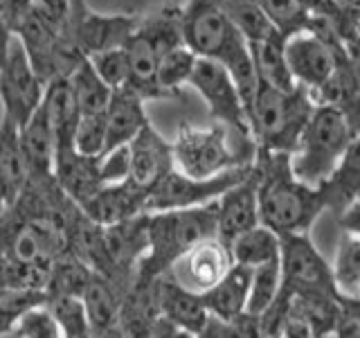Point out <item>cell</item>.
<instances>
[{"instance_id": "6da1fadb", "label": "cell", "mask_w": 360, "mask_h": 338, "mask_svg": "<svg viewBox=\"0 0 360 338\" xmlns=\"http://www.w3.org/2000/svg\"><path fill=\"white\" fill-rule=\"evenodd\" d=\"M255 172L259 223L279 237L309 234L326 210L322 189H313L295 178L288 154L257 149Z\"/></svg>"}, {"instance_id": "7a4b0ae2", "label": "cell", "mask_w": 360, "mask_h": 338, "mask_svg": "<svg viewBox=\"0 0 360 338\" xmlns=\"http://www.w3.org/2000/svg\"><path fill=\"white\" fill-rule=\"evenodd\" d=\"M210 237H217V201L198 208L146 214L149 246L135 270V280H158L176 264L178 257Z\"/></svg>"}, {"instance_id": "3957f363", "label": "cell", "mask_w": 360, "mask_h": 338, "mask_svg": "<svg viewBox=\"0 0 360 338\" xmlns=\"http://www.w3.org/2000/svg\"><path fill=\"white\" fill-rule=\"evenodd\" d=\"M281 239V284L275 304L262 318L264 338L279 334L281 320H284L286 307L292 298L300 296H338L333 270L320 248L313 244L311 234H286Z\"/></svg>"}, {"instance_id": "277c9868", "label": "cell", "mask_w": 360, "mask_h": 338, "mask_svg": "<svg viewBox=\"0 0 360 338\" xmlns=\"http://www.w3.org/2000/svg\"><path fill=\"white\" fill-rule=\"evenodd\" d=\"M315 101L309 90H277L259 84L252 106L248 111L250 135L259 151L292 154L302 131L313 115Z\"/></svg>"}, {"instance_id": "5b68a950", "label": "cell", "mask_w": 360, "mask_h": 338, "mask_svg": "<svg viewBox=\"0 0 360 338\" xmlns=\"http://www.w3.org/2000/svg\"><path fill=\"white\" fill-rule=\"evenodd\" d=\"M174 167L180 174L191 178H212L234 167L252 165L257 144L232 135L223 124L210 127H191L180 124L176 138L172 140Z\"/></svg>"}, {"instance_id": "8992f818", "label": "cell", "mask_w": 360, "mask_h": 338, "mask_svg": "<svg viewBox=\"0 0 360 338\" xmlns=\"http://www.w3.org/2000/svg\"><path fill=\"white\" fill-rule=\"evenodd\" d=\"M354 138L356 131L342 118V113L315 104L307 129L302 131L297 146L290 154L292 174L304 185L320 189L342 163Z\"/></svg>"}, {"instance_id": "52a82bcc", "label": "cell", "mask_w": 360, "mask_h": 338, "mask_svg": "<svg viewBox=\"0 0 360 338\" xmlns=\"http://www.w3.org/2000/svg\"><path fill=\"white\" fill-rule=\"evenodd\" d=\"M252 172V165L234 167L230 172H223L212 178H191L180 174L174 167L167 172L158 183L146 192L144 199V214L153 212H167V210H185V208H198L221 199L230 187L241 183Z\"/></svg>"}, {"instance_id": "ba28073f", "label": "cell", "mask_w": 360, "mask_h": 338, "mask_svg": "<svg viewBox=\"0 0 360 338\" xmlns=\"http://www.w3.org/2000/svg\"><path fill=\"white\" fill-rule=\"evenodd\" d=\"M180 37L198 59L221 61L241 34L225 14L221 0H187L180 7Z\"/></svg>"}, {"instance_id": "9c48e42d", "label": "cell", "mask_w": 360, "mask_h": 338, "mask_svg": "<svg viewBox=\"0 0 360 338\" xmlns=\"http://www.w3.org/2000/svg\"><path fill=\"white\" fill-rule=\"evenodd\" d=\"M187 86H191L202 97L214 122L223 124L236 138L252 140L245 104L232 82V77L219 61L196 59L194 73H191Z\"/></svg>"}, {"instance_id": "30bf717a", "label": "cell", "mask_w": 360, "mask_h": 338, "mask_svg": "<svg viewBox=\"0 0 360 338\" xmlns=\"http://www.w3.org/2000/svg\"><path fill=\"white\" fill-rule=\"evenodd\" d=\"M135 14H101L90 9L84 0H72L68 39L86 59L106 50H120L138 30Z\"/></svg>"}, {"instance_id": "8fae6325", "label": "cell", "mask_w": 360, "mask_h": 338, "mask_svg": "<svg viewBox=\"0 0 360 338\" xmlns=\"http://www.w3.org/2000/svg\"><path fill=\"white\" fill-rule=\"evenodd\" d=\"M45 97V84L37 77L20 41L14 37L9 54L0 68V104L3 115L20 129L39 111Z\"/></svg>"}, {"instance_id": "7c38bea8", "label": "cell", "mask_w": 360, "mask_h": 338, "mask_svg": "<svg viewBox=\"0 0 360 338\" xmlns=\"http://www.w3.org/2000/svg\"><path fill=\"white\" fill-rule=\"evenodd\" d=\"M232 255L230 246L223 244L219 237H210V239L196 244L194 248L176 259V264L167 270L174 282L191 293H207L214 284H219L221 277L232 268Z\"/></svg>"}, {"instance_id": "4fadbf2b", "label": "cell", "mask_w": 360, "mask_h": 338, "mask_svg": "<svg viewBox=\"0 0 360 338\" xmlns=\"http://www.w3.org/2000/svg\"><path fill=\"white\" fill-rule=\"evenodd\" d=\"M340 48H331V45H326L318 37H313L311 32H300L295 37L286 39L284 41L286 63L295 84L304 90H309L313 97L333 75L338 50Z\"/></svg>"}, {"instance_id": "5bb4252c", "label": "cell", "mask_w": 360, "mask_h": 338, "mask_svg": "<svg viewBox=\"0 0 360 338\" xmlns=\"http://www.w3.org/2000/svg\"><path fill=\"white\" fill-rule=\"evenodd\" d=\"M259 225L257 206V172H252L241 183L230 187L221 199H217V237L223 244H232L236 237Z\"/></svg>"}, {"instance_id": "9a60e30c", "label": "cell", "mask_w": 360, "mask_h": 338, "mask_svg": "<svg viewBox=\"0 0 360 338\" xmlns=\"http://www.w3.org/2000/svg\"><path fill=\"white\" fill-rule=\"evenodd\" d=\"M129 151H131L129 180L146 192L167 172L174 169L172 140H167L151 122L129 142Z\"/></svg>"}, {"instance_id": "2e32d148", "label": "cell", "mask_w": 360, "mask_h": 338, "mask_svg": "<svg viewBox=\"0 0 360 338\" xmlns=\"http://www.w3.org/2000/svg\"><path fill=\"white\" fill-rule=\"evenodd\" d=\"M144 199L146 189L127 178L115 185H104L93 199L84 203L82 212L88 221H93L99 228H108V225H117L138 217V214H144Z\"/></svg>"}, {"instance_id": "e0dca14e", "label": "cell", "mask_w": 360, "mask_h": 338, "mask_svg": "<svg viewBox=\"0 0 360 338\" xmlns=\"http://www.w3.org/2000/svg\"><path fill=\"white\" fill-rule=\"evenodd\" d=\"M313 101L342 113V118L352 124V129L360 133V84H358L356 70L345 45L338 50L333 75L329 77V82L313 95Z\"/></svg>"}, {"instance_id": "ac0fdd59", "label": "cell", "mask_w": 360, "mask_h": 338, "mask_svg": "<svg viewBox=\"0 0 360 338\" xmlns=\"http://www.w3.org/2000/svg\"><path fill=\"white\" fill-rule=\"evenodd\" d=\"M54 180L63 189V194L75 201L79 208L104 187L99 174V158L82 156L75 149L54 158Z\"/></svg>"}, {"instance_id": "d6986e66", "label": "cell", "mask_w": 360, "mask_h": 338, "mask_svg": "<svg viewBox=\"0 0 360 338\" xmlns=\"http://www.w3.org/2000/svg\"><path fill=\"white\" fill-rule=\"evenodd\" d=\"M158 304H160V315L165 320L172 323L176 330L194 336L210 320V313L198 293L183 289L169 275L158 277Z\"/></svg>"}, {"instance_id": "ffe728a7", "label": "cell", "mask_w": 360, "mask_h": 338, "mask_svg": "<svg viewBox=\"0 0 360 338\" xmlns=\"http://www.w3.org/2000/svg\"><path fill=\"white\" fill-rule=\"evenodd\" d=\"M104 120H106V149L104 151L129 144L135 135L149 124L144 99L138 97L129 88L112 90L110 101L104 111Z\"/></svg>"}, {"instance_id": "44dd1931", "label": "cell", "mask_w": 360, "mask_h": 338, "mask_svg": "<svg viewBox=\"0 0 360 338\" xmlns=\"http://www.w3.org/2000/svg\"><path fill=\"white\" fill-rule=\"evenodd\" d=\"M129 59V90L142 97L144 101L149 99H167V95L158 88V59H160V50L155 48L153 41L138 27L133 37L124 45Z\"/></svg>"}, {"instance_id": "7402d4cb", "label": "cell", "mask_w": 360, "mask_h": 338, "mask_svg": "<svg viewBox=\"0 0 360 338\" xmlns=\"http://www.w3.org/2000/svg\"><path fill=\"white\" fill-rule=\"evenodd\" d=\"M18 135H20V146H22V156H25V163H27L30 178L54 176L56 146H54L50 120H48V115H45L43 104L18 129Z\"/></svg>"}, {"instance_id": "603a6c76", "label": "cell", "mask_w": 360, "mask_h": 338, "mask_svg": "<svg viewBox=\"0 0 360 338\" xmlns=\"http://www.w3.org/2000/svg\"><path fill=\"white\" fill-rule=\"evenodd\" d=\"M43 108L52 127L56 156L75 149V131L82 115H79L68 79H54V82L45 86Z\"/></svg>"}, {"instance_id": "cb8c5ba5", "label": "cell", "mask_w": 360, "mask_h": 338, "mask_svg": "<svg viewBox=\"0 0 360 338\" xmlns=\"http://www.w3.org/2000/svg\"><path fill=\"white\" fill-rule=\"evenodd\" d=\"M250 273L252 268L232 264V268L221 277L219 284H214L207 293H202L200 300L212 318L232 323L234 318L245 313L248 291H250Z\"/></svg>"}, {"instance_id": "d4e9b609", "label": "cell", "mask_w": 360, "mask_h": 338, "mask_svg": "<svg viewBox=\"0 0 360 338\" xmlns=\"http://www.w3.org/2000/svg\"><path fill=\"white\" fill-rule=\"evenodd\" d=\"M27 163L22 156L18 127L5 115L0 118V194L7 208L18 199L22 187L27 185Z\"/></svg>"}, {"instance_id": "484cf974", "label": "cell", "mask_w": 360, "mask_h": 338, "mask_svg": "<svg viewBox=\"0 0 360 338\" xmlns=\"http://www.w3.org/2000/svg\"><path fill=\"white\" fill-rule=\"evenodd\" d=\"M82 302H84L88 327H90V334H93V338L99 336V334H104L106 330H110V327L120 325L122 293L104 275H99L93 270L88 287H86L84 296H82Z\"/></svg>"}, {"instance_id": "4316f807", "label": "cell", "mask_w": 360, "mask_h": 338, "mask_svg": "<svg viewBox=\"0 0 360 338\" xmlns=\"http://www.w3.org/2000/svg\"><path fill=\"white\" fill-rule=\"evenodd\" d=\"M324 196L326 212L340 214L349 203L360 196V133L349 144V149L338 165L333 176L320 187Z\"/></svg>"}, {"instance_id": "83f0119b", "label": "cell", "mask_w": 360, "mask_h": 338, "mask_svg": "<svg viewBox=\"0 0 360 338\" xmlns=\"http://www.w3.org/2000/svg\"><path fill=\"white\" fill-rule=\"evenodd\" d=\"M250 45L252 63L259 77V84H266L277 90H295L297 84L292 79L288 63H286V52H284V39L275 37L268 41H257L248 43Z\"/></svg>"}, {"instance_id": "f1b7e54d", "label": "cell", "mask_w": 360, "mask_h": 338, "mask_svg": "<svg viewBox=\"0 0 360 338\" xmlns=\"http://www.w3.org/2000/svg\"><path fill=\"white\" fill-rule=\"evenodd\" d=\"M230 255L232 262L245 266V268H257L264 264L279 262L281 257V239L279 234L268 230L266 225H255L252 230L239 234L230 244Z\"/></svg>"}, {"instance_id": "f546056e", "label": "cell", "mask_w": 360, "mask_h": 338, "mask_svg": "<svg viewBox=\"0 0 360 338\" xmlns=\"http://www.w3.org/2000/svg\"><path fill=\"white\" fill-rule=\"evenodd\" d=\"M79 115H101L106 111L112 90L101 82L88 59H84L68 77Z\"/></svg>"}, {"instance_id": "4dcf8cb0", "label": "cell", "mask_w": 360, "mask_h": 338, "mask_svg": "<svg viewBox=\"0 0 360 338\" xmlns=\"http://www.w3.org/2000/svg\"><path fill=\"white\" fill-rule=\"evenodd\" d=\"M93 270L77 255H63L52 264L45 280V298H82Z\"/></svg>"}, {"instance_id": "1f68e13d", "label": "cell", "mask_w": 360, "mask_h": 338, "mask_svg": "<svg viewBox=\"0 0 360 338\" xmlns=\"http://www.w3.org/2000/svg\"><path fill=\"white\" fill-rule=\"evenodd\" d=\"M331 270L338 296L345 300H360V237H340Z\"/></svg>"}, {"instance_id": "d6a6232c", "label": "cell", "mask_w": 360, "mask_h": 338, "mask_svg": "<svg viewBox=\"0 0 360 338\" xmlns=\"http://www.w3.org/2000/svg\"><path fill=\"white\" fill-rule=\"evenodd\" d=\"M221 3H223L225 14H228V18L232 20V25L248 43L281 37V34L273 27V23L268 20V16L264 14V9L259 7L257 0H221Z\"/></svg>"}, {"instance_id": "836d02e7", "label": "cell", "mask_w": 360, "mask_h": 338, "mask_svg": "<svg viewBox=\"0 0 360 338\" xmlns=\"http://www.w3.org/2000/svg\"><path fill=\"white\" fill-rule=\"evenodd\" d=\"M198 56L187 50L185 45H176V48L167 50L158 59V88L167 95V99H178L180 90L189 84V77L194 73Z\"/></svg>"}, {"instance_id": "e575fe53", "label": "cell", "mask_w": 360, "mask_h": 338, "mask_svg": "<svg viewBox=\"0 0 360 338\" xmlns=\"http://www.w3.org/2000/svg\"><path fill=\"white\" fill-rule=\"evenodd\" d=\"M279 284H281L279 262L252 268L250 291H248V302H245V313L255 315V318H262V315L275 304L277 293H279Z\"/></svg>"}, {"instance_id": "d590c367", "label": "cell", "mask_w": 360, "mask_h": 338, "mask_svg": "<svg viewBox=\"0 0 360 338\" xmlns=\"http://www.w3.org/2000/svg\"><path fill=\"white\" fill-rule=\"evenodd\" d=\"M264 9L268 20L284 39L295 37L300 32H307L311 9L307 0H257Z\"/></svg>"}, {"instance_id": "8d00e7d4", "label": "cell", "mask_w": 360, "mask_h": 338, "mask_svg": "<svg viewBox=\"0 0 360 338\" xmlns=\"http://www.w3.org/2000/svg\"><path fill=\"white\" fill-rule=\"evenodd\" d=\"M45 302H48L45 291L39 289H14L7 291L5 296H0V338L14 334L22 315Z\"/></svg>"}, {"instance_id": "74e56055", "label": "cell", "mask_w": 360, "mask_h": 338, "mask_svg": "<svg viewBox=\"0 0 360 338\" xmlns=\"http://www.w3.org/2000/svg\"><path fill=\"white\" fill-rule=\"evenodd\" d=\"M45 307H48L50 313L54 315V320L59 325L63 338L90 334L82 298H50L45 302Z\"/></svg>"}, {"instance_id": "f35d334b", "label": "cell", "mask_w": 360, "mask_h": 338, "mask_svg": "<svg viewBox=\"0 0 360 338\" xmlns=\"http://www.w3.org/2000/svg\"><path fill=\"white\" fill-rule=\"evenodd\" d=\"M88 61L110 90H120L129 86V59L124 48L93 54L88 56Z\"/></svg>"}, {"instance_id": "ab89813d", "label": "cell", "mask_w": 360, "mask_h": 338, "mask_svg": "<svg viewBox=\"0 0 360 338\" xmlns=\"http://www.w3.org/2000/svg\"><path fill=\"white\" fill-rule=\"evenodd\" d=\"M106 149V120L101 115H82L75 131V151L99 158Z\"/></svg>"}, {"instance_id": "60d3db41", "label": "cell", "mask_w": 360, "mask_h": 338, "mask_svg": "<svg viewBox=\"0 0 360 338\" xmlns=\"http://www.w3.org/2000/svg\"><path fill=\"white\" fill-rule=\"evenodd\" d=\"M14 336L18 338H63L59 325H56L54 315L45 304L30 309L22 318L18 320Z\"/></svg>"}, {"instance_id": "b9f144b4", "label": "cell", "mask_w": 360, "mask_h": 338, "mask_svg": "<svg viewBox=\"0 0 360 338\" xmlns=\"http://www.w3.org/2000/svg\"><path fill=\"white\" fill-rule=\"evenodd\" d=\"M99 174L104 185H115L127 180L131 174V151L129 144L115 146L99 156Z\"/></svg>"}, {"instance_id": "7bdbcfd3", "label": "cell", "mask_w": 360, "mask_h": 338, "mask_svg": "<svg viewBox=\"0 0 360 338\" xmlns=\"http://www.w3.org/2000/svg\"><path fill=\"white\" fill-rule=\"evenodd\" d=\"M338 225L342 228V234L360 237V196L338 214Z\"/></svg>"}, {"instance_id": "ee69618b", "label": "cell", "mask_w": 360, "mask_h": 338, "mask_svg": "<svg viewBox=\"0 0 360 338\" xmlns=\"http://www.w3.org/2000/svg\"><path fill=\"white\" fill-rule=\"evenodd\" d=\"M174 332H176V327L160 315V318H155L153 323L144 325L142 330L129 334L127 338H172Z\"/></svg>"}, {"instance_id": "f6af8a7d", "label": "cell", "mask_w": 360, "mask_h": 338, "mask_svg": "<svg viewBox=\"0 0 360 338\" xmlns=\"http://www.w3.org/2000/svg\"><path fill=\"white\" fill-rule=\"evenodd\" d=\"M30 3L32 0H0V18L5 20V25L16 20L30 7Z\"/></svg>"}, {"instance_id": "bcb514c9", "label": "cell", "mask_w": 360, "mask_h": 338, "mask_svg": "<svg viewBox=\"0 0 360 338\" xmlns=\"http://www.w3.org/2000/svg\"><path fill=\"white\" fill-rule=\"evenodd\" d=\"M196 338H230V330H228V323H223L219 318H212L205 323V327L196 334Z\"/></svg>"}, {"instance_id": "7dc6e473", "label": "cell", "mask_w": 360, "mask_h": 338, "mask_svg": "<svg viewBox=\"0 0 360 338\" xmlns=\"http://www.w3.org/2000/svg\"><path fill=\"white\" fill-rule=\"evenodd\" d=\"M340 302H342L345 320L352 323L356 330L360 332V300H345V298H340Z\"/></svg>"}, {"instance_id": "c3c4849f", "label": "cell", "mask_w": 360, "mask_h": 338, "mask_svg": "<svg viewBox=\"0 0 360 338\" xmlns=\"http://www.w3.org/2000/svg\"><path fill=\"white\" fill-rule=\"evenodd\" d=\"M11 39H14V34H11L9 27L3 23V25H0V68H3V63H5V59H7V54H9Z\"/></svg>"}, {"instance_id": "681fc988", "label": "cell", "mask_w": 360, "mask_h": 338, "mask_svg": "<svg viewBox=\"0 0 360 338\" xmlns=\"http://www.w3.org/2000/svg\"><path fill=\"white\" fill-rule=\"evenodd\" d=\"M172 338H196L194 334H189V332H183V330H176L174 334H172Z\"/></svg>"}, {"instance_id": "f907efd6", "label": "cell", "mask_w": 360, "mask_h": 338, "mask_svg": "<svg viewBox=\"0 0 360 338\" xmlns=\"http://www.w3.org/2000/svg\"><path fill=\"white\" fill-rule=\"evenodd\" d=\"M7 210V203H5V199H3V194H0V217H3V212Z\"/></svg>"}, {"instance_id": "816d5d0a", "label": "cell", "mask_w": 360, "mask_h": 338, "mask_svg": "<svg viewBox=\"0 0 360 338\" xmlns=\"http://www.w3.org/2000/svg\"><path fill=\"white\" fill-rule=\"evenodd\" d=\"M68 338H93V334H79V336H68Z\"/></svg>"}, {"instance_id": "f5cc1de1", "label": "cell", "mask_w": 360, "mask_h": 338, "mask_svg": "<svg viewBox=\"0 0 360 338\" xmlns=\"http://www.w3.org/2000/svg\"><path fill=\"white\" fill-rule=\"evenodd\" d=\"M356 39L360 41V20H358V27H356Z\"/></svg>"}, {"instance_id": "db71d44e", "label": "cell", "mask_w": 360, "mask_h": 338, "mask_svg": "<svg viewBox=\"0 0 360 338\" xmlns=\"http://www.w3.org/2000/svg\"><path fill=\"white\" fill-rule=\"evenodd\" d=\"M268 338H281V336H279V334H275V336H268Z\"/></svg>"}, {"instance_id": "11a10c76", "label": "cell", "mask_w": 360, "mask_h": 338, "mask_svg": "<svg viewBox=\"0 0 360 338\" xmlns=\"http://www.w3.org/2000/svg\"><path fill=\"white\" fill-rule=\"evenodd\" d=\"M3 23H5V20H3V18H0V25H3Z\"/></svg>"}]
</instances>
